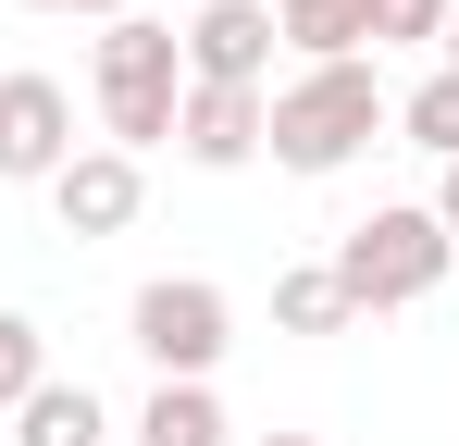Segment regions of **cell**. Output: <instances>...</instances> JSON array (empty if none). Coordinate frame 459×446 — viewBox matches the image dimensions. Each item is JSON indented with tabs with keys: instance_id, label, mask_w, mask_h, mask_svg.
Returning a JSON list of instances; mask_svg holds the SVG:
<instances>
[{
	"instance_id": "6da1fadb",
	"label": "cell",
	"mask_w": 459,
	"mask_h": 446,
	"mask_svg": "<svg viewBox=\"0 0 459 446\" xmlns=\"http://www.w3.org/2000/svg\"><path fill=\"white\" fill-rule=\"evenodd\" d=\"M385 124H397V99H385V74H373V63H310L299 87H273L261 149H273L286 174H348Z\"/></svg>"
},
{
	"instance_id": "7a4b0ae2",
	"label": "cell",
	"mask_w": 459,
	"mask_h": 446,
	"mask_svg": "<svg viewBox=\"0 0 459 446\" xmlns=\"http://www.w3.org/2000/svg\"><path fill=\"white\" fill-rule=\"evenodd\" d=\"M87 87H100V149H125V161L161 149V137H174V99H186V50H174V25H150V13L100 25Z\"/></svg>"
},
{
	"instance_id": "3957f363",
	"label": "cell",
	"mask_w": 459,
	"mask_h": 446,
	"mask_svg": "<svg viewBox=\"0 0 459 446\" xmlns=\"http://www.w3.org/2000/svg\"><path fill=\"white\" fill-rule=\"evenodd\" d=\"M447 248H459L447 223L422 211V199H397V211L348 223L323 273H335V297H348V310H410V297H435V286H447Z\"/></svg>"
},
{
	"instance_id": "277c9868",
	"label": "cell",
	"mask_w": 459,
	"mask_h": 446,
	"mask_svg": "<svg viewBox=\"0 0 459 446\" xmlns=\"http://www.w3.org/2000/svg\"><path fill=\"white\" fill-rule=\"evenodd\" d=\"M137 347H150L161 384H212V360L236 347V297L212 286V273H161V286H137Z\"/></svg>"
},
{
	"instance_id": "5b68a950",
	"label": "cell",
	"mask_w": 459,
	"mask_h": 446,
	"mask_svg": "<svg viewBox=\"0 0 459 446\" xmlns=\"http://www.w3.org/2000/svg\"><path fill=\"white\" fill-rule=\"evenodd\" d=\"M75 161V99L63 74H0V186H50Z\"/></svg>"
},
{
	"instance_id": "8992f818",
	"label": "cell",
	"mask_w": 459,
	"mask_h": 446,
	"mask_svg": "<svg viewBox=\"0 0 459 446\" xmlns=\"http://www.w3.org/2000/svg\"><path fill=\"white\" fill-rule=\"evenodd\" d=\"M174 50H186V87H261L273 74V0H199V25Z\"/></svg>"
},
{
	"instance_id": "52a82bcc",
	"label": "cell",
	"mask_w": 459,
	"mask_h": 446,
	"mask_svg": "<svg viewBox=\"0 0 459 446\" xmlns=\"http://www.w3.org/2000/svg\"><path fill=\"white\" fill-rule=\"evenodd\" d=\"M261 112H273V87H186L174 99V149L199 174H236V161H261Z\"/></svg>"
},
{
	"instance_id": "ba28073f",
	"label": "cell",
	"mask_w": 459,
	"mask_h": 446,
	"mask_svg": "<svg viewBox=\"0 0 459 446\" xmlns=\"http://www.w3.org/2000/svg\"><path fill=\"white\" fill-rule=\"evenodd\" d=\"M137 199H150V174H137L125 149H75V161L50 174V211H63V236H125V223H137Z\"/></svg>"
},
{
	"instance_id": "9c48e42d",
	"label": "cell",
	"mask_w": 459,
	"mask_h": 446,
	"mask_svg": "<svg viewBox=\"0 0 459 446\" xmlns=\"http://www.w3.org/2000/svg\"><path fill=\"white\" fill-rule=\"evenodd\" d=\"M273 38L299 63H360L373 50V0H273Z\"/></svg>"
},
{
	"instance_id": "30bf717a",
	"label": "cell",
	"mask_w": 459,
	"mask_h": 446,
	"mask_svg": "<svg viewBox=\"0 0 459 446\" xmlns=\"http://www.w3.org/2000/svg\"><path fill=\"white\" fill-rule=\"evenodd\" d=\"M137 446H224V397H212V384H150Z\"/></svg>"
},
{
	"instance_id": "8fae6325",
	"label": "cell",
	"mask_w": 459,
	"mask_h": 446,
	"mask_svg": "<svg viewBox=\"0 0 459 446\" xmlns=\"http://www.w3.org/2000/svg\"><path fill=\"white\" fill-rule=\"evenodd\" d=\"M112 422H100V397L87 384H38L25 409H13V446H100Z\"/></svg>"
},
{
	"instance_id": "7c38bea8",
	"label": "cell",
	"mask_w": 459,
	"mask_h": 446,
	"mask_svg": "<svg viewBox=\"0 0 459 446\" xmlns=\"http://www.w3.org/2000/svg\"><path fill=\"white\" fill-rule=\"evenodd\" d=\"M273 322H286V335H348L360 310L335 297V273H323V261H299V273H273Z\"/></svg>"
},
{
	"instance_id": "4fadbf2b",
	"label": "cell",
	"mask_w": 459,
	"mask_h": 446,
	"mask_svg": "<svg viewBox=\"0 0 459 446\" xmlns=\"http://www.w3.org/2000/svg\"><path fill=\"white\" fill-rule=\"evenodd\" d=\"M397 137L435 149V161H459V74H422V87L397 99Z\"/></svg>"
},
{
	"instance_id": "5bb4252c",
	"label": "cell",
	"mask_w": 459,
	"mask_h": 446,
	"mask_svg": "<svg viewBox=\"0 0 459 446\" xmlns=\"http://www.w3.org/2000/svg\"><path fill=\"white\" fill-rule=\"evenodd\" d=\"M38 384H50V335H38L25 310H0V422H13Z\"/></svg>"
},
{
	"instance_id": "9a60e30c",
	"label": "cell",
	"mask_w": 459,
	"mask_h": 446,
	"mask_svg": "<svg viewBox=\"0 0 459 446\" xmlns=\"http://www.w3.org/2000/svg\"><path fill=\"white\" fill-rule=\"evenodd\" d=\"M459 0H373V50H410V38H447Z\"/></svg>"
},
{
	"instance_id": "2e32d148",
	"label": "cell",
	"mask_w": 459,
	"mask_h": 446,
	"mask_svg": "<svg viewBox=\"0 0 459 446\" xmlns=\"http://www.w3.org/2000/svg\"><path fill=\"white\" fill-rule=\"evenodd\" d=\"M25 13H100V25H125L137 0H25Z\"/></svg>"
},
{
	"instance_id": "e0dca14e",
	"label": "cell",
	"mask_w": 459,
	"mask_h": 446,
	"mask_svg": "<svg viewBox=\"0 0 459 446\" xmlns=\"http://www.w3.org/2000/svg\"><path fill=\"white\" fill-rule=\"evenodd\" d=\"M422 211H435V223H447V236H459V161H447V186H435V199H422Z\"/></svg>"
},
{
	"instance_id": "ac0fdd59",
	"label": "cell",
	"mask_w": 459,
	"mask_h": 446,
	"mask_svg": "<svg viewBox=\"0 0 459 446\" xmlns=\"http://www.w3.org/2000/svg\"><path fill=\"white\" fill-rule=\"evenodd\" d=\"M435 50H447V74H459V13H447V38H435Z\"/></svg>"
},
{
	"instance_id": "d6986e66",
	"label": "cell",
	"mask_w": 459,
	"mask_h": 446,
	"mask_svg": "<svg viewBox=\"0 0 459 446\" xmlns=\"http://www.w3.org/2000/svg\"><path fill=\"white\" fill-rule=\"evenodd\" d=\"M261 446H310V434H261Z\"/></svg>"
}]
</instances>
